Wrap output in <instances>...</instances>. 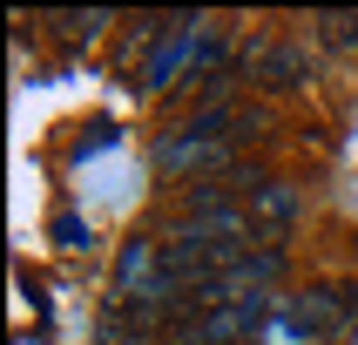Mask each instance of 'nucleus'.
<instances>
[{
    "mask_svg": "<svg viewBox=\"0 0 358 345\" xmlns=\"http://www.w3.org/2000/svg\"><path fill=\"white\" fill-rule=\"evenodd\" d=\"M55 27H61L68 41H95L101 27H108V14H101V7H95V14H55Z\"/></svg>",
    "mask_w": 358,
    "mask_h": 345,
    "instance_id": "nucleus-4",
    "label": "nucleus"
},
{
    "mask_svg": "<svg viewBox=\"0 0 358 345\" xmlns=\"http://www.w3.org/2000/svg\"><path fill=\"white\" fill-rule=\"evenodd\" d=\"M156 162L169 169V176H223V169H230V142H210V136L176 129V136L156 149Z\"/></svg>",
    "mask_w": 358,
    "mask_h": 345,
    "instance_id": "nucleus-1",
    "label": "nucleus"
},
{
    "mask_svg": "<svg viewBox=\"0 0 358 345\" xmlns=\"http://www.w3.org/2000/svg\"><path fill=\"white\" fill-rule=\"evenodd\" d=\"M284 325H291V332H298V339H318V332H345V325H352V304H345V291H304L298 304H291V311H284Z\"/></svg>",
    "mask_w": 358,
    "mask_h": 345,
    "instance_id": "nucleus-2",
    "label": "nucleus"
},
{
    "mask_svg": "<svg viewBox=\"0 0 358 345\" xmlns=\"http://www.w3.org/2000/svg\"><path fill=\"white\" fill-rule=\"evenodd\" d=\"M298 210H304V197H298L284 176L250 183V217H257V230H291V223H298Z\"/></svg>",
    "mask_w": 358,
    "mask_h": 345,
    "instance_id": "nucleus-3",
    "label": "nucleus"
},
{
    "mask_svg": "<svg viewBox=\"0 0 358 345\" xmlns=\"http://www.w3.org/2000/svg\"><path fill=\"white\" fill-rule=\"evenodd\" d=\"M318 27H324V41L358 48V14H352V7H338V14H318Z\"/></svg>",
    "mask_w": 358,
    "mask_h": 345,
    "instance_id": "nucleus-5",
    "label": "nucleus"
},
{
    "mask_svg": "<svg viewBox=\"0 0 358 345\" xmlns=\"http://www.w3.org/2000/svg\"><path fill=\"white\" fill-rule=\"evenodd\" d=\"M55 237L61 244H88V223H81V217H55Z\"/></svg>",
    "mask_w": 358,
    "mask_h": 345,
    "instance_id": "nucleus-6",
    "label": "nucleus"
}]
</instances>
